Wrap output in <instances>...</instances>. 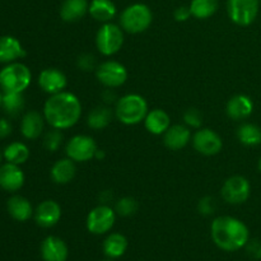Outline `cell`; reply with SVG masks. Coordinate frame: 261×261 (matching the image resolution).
<instances>
[{
    "instance_id": "cell-16",
    "label": "cell",
    "mask_w": 261,
    "mask_h": 261,
    "mask_svg": "<svg viewBox=\"0 0 261 261\" xmlns=\"http://www.w3.org/2000/svg\"><path fill=\"white\" fill-rule=\"evenodd\" d=\"M41 256L43 261H66L69 250L65 242L56 236H48L41 244Z\"/></svg>"
},
{
    "instance_id": "cell-32",
    "label": "cell",
    "mask_w": 261,
    "mask_h": 261,
    "mask_svg": "<svg viewBox=\"0 0 261 261\" xmlns=\"http://www.w3.org/2000/svg\"><path fill=\"white\" fill-rule=\"evenodd\" d=\"M116 213L121 217H129L137 212L138 209V203L134 198H130V196H125V198L120 199L116 203Z\"/></svg>"
},
{
    "instance_id": "cell-42",
    "label": "cell",
    "mask_w": 261,
    "mask_h": 261,
    "mask_svg": "<svg viewBox=\"0 0 261 261\" xmlns=\"http://www.w3.org/2000/svg\"><path fill=\"white\" fill-rule=\"evenodd\" d=\"M2 103H3V94L0 93V107H2Z\"/></svg>"
},
{
    "instance_id": "cell-31",
    "label": "cell",
    "mask_w": 261,
    "mask_h": 261,
    "mask_svg": "<svg viewBox=\"0 0 261 261\" xmlns=\"http://www.w3.org/2000/svg\"><path fill=\"white\" fill-rule=\"evenodd\" d=\"M3 109L5 110L10 116H17L24 107V98L22 93H15V92H4L3 94Z\"/></svg>"
},
{
    "instance_id": "cell-8",
    "label": "cell",
    "mask_w": 261,
    "mask_h": 261,
    "mask_svg": "<svg viewBox=\"0 0 261 261\" xmlns=\"http://www.w3.org/2000/svg\"><path fill=\"white\" fill-rule=\"evenodd\" d=\"M251 194L250 181L244 176H232L222 186V198L228 204L239 205L245 203Z\"/></svg>"
},
{
    "instance_id": "cell-15",
    "label": "cell",
    "mask_w": 261,
    "mask_h": 261,
    "mask_svg": "<svg viewBox=\"0 0 261 261\" xmlns=\"http://www.w3.org/2000/svg\"><path fill=\"white\" fill-rule=\"evenodd\" d=\"M61 218V208L55 200H45L36 208V223L43 228L54 227Z\"/></svg>"
},
{
    "instance_id": "cell-22",
    "label": "cell",
    "mask_w": 261,
    "mask_h": 261,
    "mask_svg": "<svg viewBox=\"0 0 261 261\" xmlns=\"http://www.w3.org/2000/svg\"><path fill=\"white\" fill-rule=\"evenodd\" d=\"M89 3L87 0H64L60 8V17L65 22H76L88 13Z\"/></svg>"
},
{
    "instance_id": "cell-28",
    "label": "cell",
    "mask_w": 261,
    "mask_h": 261,
    "mask_svg": "<svg viewBox=\"0 0 261 261\" xmlns=\"http://www.w3.org/2000/svg\"><path fill=\"white\" fill-rule=\"evenodd\" d=\"M112 120V111L106 106H98L92 110L87 119V124L91 129L101 130L109 126Z\"/></svg>"
},
{
    "instance_id": "cell-19",
    "label": "cell",
    "mask_w": 261,
    "mask_h": 261,
    "mask_svg": "<svg viewBox=\"0 0 261 261\" xmlns=\"http://www.w3.org/2000/svg\"><path fill=\"white\" fill-rule=\"evenodd\" d=\"M25 55L24 48L19 41L13 36H2L0 37V63L10 64L17 59Z\"/></svg>"
},
{
    "instance_id": "cell-12",
    "label": "cell",
    "mask_w": 261,
    "mask_h": 261,
    "mask_svg": "<svg viewBox=\"0 0 261 261\" xmlns=\"http://www.w3.org/2000/svg\"><path fill=\"white\" fill-rule=\"evenodd\" d=\"M193 145L195 150L204 155L218 154L223 147L221 137L211 129H199L193 137Z\"/></svg>"
},
{
    "instance_id": "cell-38",
    "label": "cell",
    "mask_w": 261,
    "mask_h": 261,
    "mask_svg": "<svg viewBox=\"0 0 261 261\" xmlns=\"http://www.w3.org/2000/svg\"><path fill=\"white\" fill-rule=\"evenodd\" d=\"M173 17L177 22H186L191 17L190 7H178L173 13Z\"/></svg>"
},
{
    "instance_id": "cell-37",
    "label": "cell",
    "mask_w": 261,
    "mask_h": 261,
    "mask_svg": "<svg viewBox=\"0 0 261 261\" xmlns=\"http://www.w3.org/2000/svg\"><path fill=\"white\" fill-rule=\"evenodd\" d=\"M247 254L252 257V259H261V241L259 240H252L246 244Z\"/></svg>"
},
{
    "instance_id": "cell-14",
    "label": "cell",
    "mask_w": 261,
    "mask_h": 261,
    "mask_svg": "<svg viewBox=\"0 0 261 261\" xmlns=\"http://www.w3.org/2000/svg\"><path fill=\"white\" fill-rule=\"evenodd\" d=\"M24 185V173L18 165L7 162L0 167V188L14 193Z\"/></svg>"
},
{
    "instance_id": "cell-18",
    "label": "cell",
    "mask_w": 261,
    "mask_h": 261,
    "mask_svg": "<svg viewBox=\"0 0 261 261\" xmlns=\"http://www.w3.org/2000/svg\"><path fill=\"white\" fill-rule=\"evenodd\" d=\"M165 144L171 150H180L185 148L191 140V132L184 125H173L165 133Z\"/></svg>"
},
{
    "instance_id": "cell-43",
    "label": "cell",
    "mask_w": 261,
    "mask_h": 261,
    "mask_svg": "<svg viewBox=\"0 0 261 261\" xmlns=\"http://www.w3.org/2000/svg\"><path fill=\"white\" fill-rule=\"evenodd\" d=\"M0 162H2V153H0Z\"/></svg>"
},
{
    "instance_id": "cell-6",
    "label": "cell",
    "mask_w": 261,
    "mask_h": 261,
    "mask_svg": "<svg viewBox=\"0 0 261 261\" xmlns=\"http://www.w3.org/2000/svg\"><path fill=\"white\" fill-rule=\"evenodd\" d=\"M124 43V32L114 23H105L96 35V46L99 53L105 56L116 54Z\"/></svg>"
},
{
    "instance_id": "cell-33",
    "label": "cell",
    "mask_w": 261,
    "mask_h": 261,
    "mask_svg": "<svg viewBox=\"0 0 261 261\" xmlns=\"http://www.w3.org/2000/svg\"><path fill=\"white\" fill-rule=\"evenodd\" d=\"M61 142H63V134H61L59 129H54L53 127V130L46 133L45 139H43V145L50 152H56L61 145Z\"/></svg>"
},
{
    "instance_id": "cell-36",
    "label": "cell",
    "mask_w": 261,
    "mask_h": 261,
    "mask_svg": "<svg viewBox=\"0 0 261 261\" xmlns=\"http://www.w3.org/2000/svg\"><path fill=\"white\" fill-rule=\"evenodd\" d=\"M213 199L211 196H205V198L200 199L198 204V209L203 216H209L214 212V203Z\"/></svg>"
},
{
    "instance_id": "cell-34",
    "label": "cell",
    "mask_w": 261,
    "mask_h": 261,
    "mask_svg": "<svg viewBox=\"0 0 261 261\" xmlns=\"http://www.w3.org/2000/svg\"><path fill=\"white\" fill-rule=\"evenodd\" d=\"M184 121L189 127L200 129L201 124H203V115L198 109H189L184 114Z\"/></svg>"
},
{
    "instance_id": "cell-35",
    "label": "cell",
    "mask_w": 261,
    "mask_h": 261,
    "mask_svg": "<svg viewBox=\"0 0 261 261\" xmlns=\"http://www.w3.org/2000/svg\"><path fill=\"white\" fill-rule=\"evenodd\" d=\"M76 64H78L79 69H82L84 71H89L92 69H94V66H96V58L92 54H83V55H81L78 58Z\"/></svg>"
},
{
    "instance_id": "cell-30",
    "label": "cell",
    "mask_w": 261,
    "mask_h": 261,
    "mask_svg": "<svg viewBox=\"0 0 261 261\" xmlns=\"http://www.w3.org/2000/svg\"><path fill=\"white\" fill-rule=\"evenodd\" d=\"M218 9V0H191V15L196 19H206Z\"/></svg>"
},
{
    "instance_id": "cell-26",
    "label": "cell",
    "mask_w": 261,
    "mask_h": 261,
    "mask_svg": "<svg viewBox=\"0 0 261 261\" xmlns=\"http://www.w3.org/2000/svg\"><path fill=\"white\" fill-rule=\"evenodd\" d=\"M127 249V240L121 233H111L103 241V252L107 257L117 259L125 254Z\"/></svg>"
},
{
    "instance_id": "cell-41",
    "label": "cell",
    "mask_w": 261,
    "mask_h": 261,
    "mask_svg": "<svg viewBox=\"0 0 261 261\" xmlns=\"http://www.w3.org/2000/svg\"><path fill=\"white\" fill-rule=\"evenodd\" d=\"M257 167H259V171L261 172V157H260V160H259V163H257Z\"/></svg>"
},
{
    "instance_id": "cell-20",
    "label": "cell",
    "mask_w": 261,
    "mask_h": 261,
    "mask_svg": "<svg viewBox=\"0 0 261 261\" xmlns=\"http://www.w3.org/2000/svg\"><path fill=\"white\" fill-rule=\"evenodd\" d=\"M144 126L150 134L162 135L171 126L170 116H168L167 112L161 109H154L152 111H148L147 116L144 119Z\"/></svg>"
},
{
    "instance_id": "cell-39",
    "label": "cell",
    "mask_w": 261,
    "mask_h": 261,
    "mask_svg": "<svg viewBox=\"0 0 261 261\" xmlns=\"http://www.w3.org/2000/svg\"><path fill=\"white\" fill-rule=\"evenodd\" d=\"M12 133V125L9 121L0 119V138H7Z\"/></svg>"
},
{
    "instance_id": "cell-7",
    "label": "cell",
    "mask_w": 261,
    "mask_h": 261,
    "mask_svg": "<svg viewBox=\"0 0 261 261\" xmlns=\"http://www.w3.org/2000/svg\"><path fill=\"white\" fill-rule=\"evenodd\" d=\"M260 0H228L227 12L234 24L246 27L255 22L259 14Z\"/></svg>"
},
{
    "instance_id": "cell-29",
    "label": "cell",
    "mask_w": 261,
    "mask_h": 261,
    "mask_svg": "<svg viewBox=\"0 0 261 261\" xmlns=\"http://www.w3.org/2000/svg\"><path fill=\"white\" fill-rule=\"evenodd\" d=\"M30 157V149L24 143L14 142L10 143L4 150V158L7 162L13 163V165H22Z\"/></svg>"
},
{
    "instance_id": "cell-13",
    "label": "cell",
    "mask_w": 261,
    "mask_h": 261,
    "mask_svg": "<svg viewBox=\"0 0 261 261\" xmlns=\"http://www.w3.org/2000/svg\"><path fill=\"white\" fill-rule=\"evenodd\" d=\"M38 86L43 92L48 94L60 93L68 86L66 75L56 68H47L42 70L38 76Z\"/></svg>"
},
{
    "instance_id": "cell-9",
    "label": "cell",
    "mask_w": 261,
    "mask_h": 261,
    "mask_svg": "<svg viewBox=\"0 0 261 261\" xmlns=\"http://www.w3.org/2000/svg\"><path fill=\"white\" fill-rule=\"evenodd\" d=\"M66 155L74 162H87L94 158L97 148L93 138L88 135H75L66 144Z\"/></svg>"
},
{
    "instance_id": "cell-17",
    "label": "cell",
    "mask_w": 261,
    "mask_h": 261,
    "mask_svg": "<svg viewBox=\"0 0 261 261\" xmlns=\"http://www.w3.org/2000/svg\"><path fill=\"white\" fill-rule=\"evenodd\" d=\"M252 111H254V103L246 94H236L227 103V115L236 121L250 117Z\"/></svg>"
},
{
    "instance_id": "cell-2",
    "label": "cell",
    "mask_w": 261,
    "mask_h": 261,
    "mask_svg": "<svg viewBox=\"0 0 261 261\" xmlns=\"http://www.w3.org/2000/svg\"><path fill=\"white\" fill-rule=\"evenodd\" d=\"M212 240L223 251H239L246 246L250 232L246 224L234 217L223 216L213 221L211 226Z\"/></svg>"
},
{
    "instance_id": "cell-21",
    "label": "cell",
    "mask_w": 261,
    "mask_h": 261,
    "mask_svg": "<svg viewBox=\"0 0 261 261\" xmlns=\"http://www.w3.org/2000/svg\"><path fill=\"white\" fill-rule=\"evenodd\" d=\"M45 117L37 111H30L23 116L20 122V133L25 139H37L43 132Z\"/></svg>"
},
{
    "instance_id": "cell-3",
    "label": "cell",
    "mask_w": 261,
    "mask_h": 261,
    "mask_svg": "<svg viewBox=\"0 0 261 261\" xmlns=\"http://www.w3.org/2000/svg\"><path fill=\"white\" fill-rule=\"evenodd\" d=\"M148 114V103L140 94H126L117 101L115 115L117 120L125 125H137L145 119Z\"/></svg>"
},
{
    "instance_id": "cell-10",
    "label": "cell",
    "mask_w": 261,
    "mask_h": 261,
    "mask_svg": "<svg viewBox=\"0 0 261 261\" xmlns=\"http://www.w3.org/2000/svg\"><path fill=\"white\" fill-rule=\"evenodd\" d=\"M96 76L99 83L109 88H117L122 86L127 79V70L121 63L109 60L102 63L97 68Z\"/></svg>"
},
{
    "instance_id": "cell-5",
    "label": "cell",
    "mask_w": 261,
    "mask_h": 261,
    "mask_svg": "<svg viewBox=\"0 0 261 261\" xmlns=\"http://www.w3.org/2000/svg\"><path fill=\"white\" fill-rule=\"evenodd\" d=\"M32 74L28 66L22 63H10L0 70V88L3 92L23 93L28 88Z\"/></svg>"
},
{
    "instance_id": "cell-27",
    "label": "cell",
    "mask_w": 261,
    "mask_h": 261,
    "mask_svg": "<svg viewBox=\"0 0 261 261\" xmlns=\"http://www.w3.org/2000/svg\"><path fill=\"white\" fill-rule=\"evenodd\" d=\"M237 138L246 147H256L261 144V127L251 122L241 125L237 130Z\"/></svg>"
},
{
    "instance_id": "cell-11",
    "label": "cell",
    "mask_w": 261,
    "mask_h": 261,
    "mask_svg": "<svg viewBox=\"0 0 261 261\" xmlns=\"http://www.w3.org/2000/svg\"><path fill=\"white\" fill-rule=\"evenodd\" d=\"M115 219L114 209L109 205L96 206L87 217V229L93 234L107 233L114 227Z\"/></svg>"
},
{
    "instance_id": "cell-23",
    "label": "cell",
    "mask_w": 261,
    "mask_h": 261,
    "mask_svg": "<svg viewBox=\"0 0 261 261\" xmlns=\"http://www.w3.org/2000/svg\"><path fill=\"white\" fill-rule=\"evenodd\" d=\"M75 163L69 157L59 160L51 168V178L54 182L59 184V185H65V184L70 182L75 177Z\"/></svg>"
},
{
    "instance_id": "cell-4",
    "label": "cell",
    "mask_w": 261,
    "mask_h": 261,
    "mask_svg": "<svg viewBox=\"0 0 261 261\" xmlns=\"http://www.w3.org/2000/svg\"><path fill=\"white\" fill-rule=\"evenodd\" d=\"M153 14L149 7L142 3H135L125 8L120 15V24L127 33H142L152 24Z\"/></svg>"
},
{
    "instance_id": "cell-24",
    "label": "cell",
    "mask_w": 261,
    "mask_h": 261,
    "mask_svg": "<svg viewBox=\"0 0 261 261\" xmlns=\"http://www.w3.org/2000/svg\"><path fill=\"white\" fill-rule=\"evenodd\" d=\"M8 212L10 217L18 222H25L32 217L33 209L30 201L19 195H14L8 200Z\"/></svg>"
},
{
    "instance_id": "cell-1",
    "label": "cell",
    "mask_w": 261,
    "mask_h": 261,
    "mask_svg": "<svg viewBox=\"0 0 261 261\" xmlns=\"http://www.w3.org/2000/svg\"><path fill=\"white\" fill-rule=\"evenodd\" d=\"M82 115L81 101L70 92L53 94L43 106V117L54 129L64 130L74 126Z\"/></svg>"
},
{
    "instance_id": "cell-25",
    "label": "cell",
    "mask_w": 261,
    "mask_h": 261,
    "mask_svg": "<svg viewBox=\"0 0 261 261\" xmlns=\"http://www.w3.org/2000/svg\"><path fill=\"white\" fill-rule=\"evenodd\" d=\"M88 13L98 22L107 23L116 15V5L111 0H92Z\"/></svg>"
},
{
    "instance_id": "cell-44",
    "label": "cell",
    "mask_w": 261,
    "mask_h": 261,
    "mask_svg": "<svg viewBox=\"0 0 261 261\" xmlns=\"http://www.w3.org/2000/svg\"><path fill=\"white\" fill-rule=\"evenodd\" d=\"M106 261H111V260H106Z\"/></svg>"
},
{
    "instance_id": "cell-40",
    "label": "cell",
    "mask_w": 261,
    "mask_h": 261,
    "mask_svg": "<svg viewBox=\"0 0 261 261\" xmlns=\"http://www.w3.org/2000/svg\"><path fill=\"white\" fill-rule=\"evenodd\" d=\"M103 98L105 101L109 102V103H112V102L116 99V96H115V93L112 92V89H107L106 93H103Z\"/></svg>"
}]
</instances>
